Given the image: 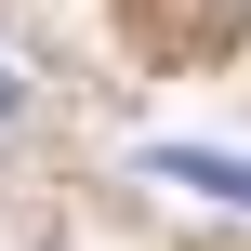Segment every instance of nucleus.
<instances>
[{
	"instance_id": "obj_1",
	"label": "nucleus",
	"mask_w": 251,
	"mask_h": 251,
	"mask_svg": "<svg viewBox=\"0 0 251 251\" xmlns=\"http://www.w3.org/2000/svg\"><path fill=\"white\" fill-rule=\"evenodd\" d=\"M132 172H146V185H185V199H212V212H251V159H238V146H185V132H159Z\"/></svg>"
},
{
	"instance_id": "obj_2",
	"label": "nucleus",
	"mask_w": 251,
	"mask_h": 251,
	"mask_svg": "<svg viewBox=\"0 0 251 251\" xmlns=\"http://www.w3.org/2000/svg\"><path fill=\"white\" fill-rule=\"evenodd\" d=\"M0 119H26V79H13V53H0Z\"/></svg>"
}]
</instances>
